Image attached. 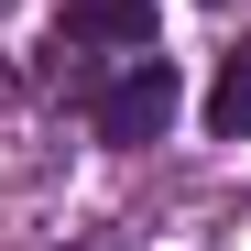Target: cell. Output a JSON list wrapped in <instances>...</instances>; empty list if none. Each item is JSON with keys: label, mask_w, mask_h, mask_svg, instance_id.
Wrapping results in <instances>:
<instances>
[{"label": "cell", "mask_w": 251, "mask_h": 251, "mask_svg": "<svg viewBox=\"0 0 251 251\" xmlns=\"http://www.w3.org/2000/svg\"><path fill=\"white\" fill-rule=\"evenodd\" d=\"M153 44V0H66L55 55H142Z\"/></svg>", "instance_id": "7a4b0ae2"}, {"label": "cell", "mask_w": 251, "mask_h": 251, "mask_svg": "<svg viewBox=\"0 0 251 251\" xmlns=\"http://www.w3.org/2000/svg\"><path fill=\"white\" fill-rule=\"evenodd\" d=\"M175 55L164 44H142V55H120L99 88H88V120H99V142H120V153H142V142H164V120H175Z\"/></svg>", "instance_id": "6da1fadb"}, {"label": "cell", "mask_w": 251, "mask_h": 251, "mask_svg": "<svg viewBox=\"0 0 251 251\" xmlns=\"http://www.w3.org/2000/svg\"><path fill=\"white\" fill-rule=\"evenodd\" d=\"M207 131H219V142H240V131H251V44L207 76Z\"/></svg>", "instance_id": "3957f363"}]
</instances>
